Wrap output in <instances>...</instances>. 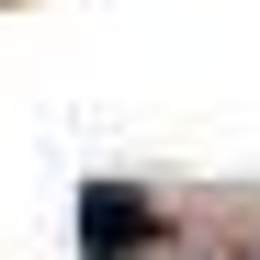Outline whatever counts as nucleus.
I'll use <instances>...</instances> for the list:
<instances>
[{
	"mask_svg": "<svg viewBox=\"0 0 260 260\" xmlns=\"http://www.w3.org/2000/svg\"><path fill=\"white\" fill-rule=\"evenodd\" d=\"M170 249V204L136 181H79V260H147Z\"/></svg>",
	"mask_w": 260,
	"mask_h": 260,
	"instance_id": "f257e3e1",
	"label": "nucleus"
}]
</instances>
